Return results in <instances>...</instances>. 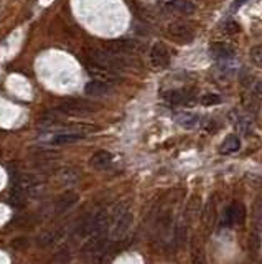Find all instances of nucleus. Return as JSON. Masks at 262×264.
I'll return each instance as SVG.
<instances>
[{
	"label": "nucleus",
	"instance_id": "1",
	"mask_svg": "<svg viewBox=\"0 0 262 264\" xmlns=\"http://www.w3.org/2000/svg\"><path fill=\"white\" fill-rule=\"evenodd\" d=\"M96 111H99V104L89 103V101H82V99H66L58 106V112L66 114V116H76V117L88 116V114H93Z\"/></svg>",
	"mask_w": 262,
	"mask_h": 264
},
{
	"label": "nucleus",
	"instance_id": "2",
	"mask_svg": "<svg viewBox=\"0 0 262 264\" xmlns=\"http://www.w3.org/2000/svg\"><path fill=\"white\" fill-rule=\"evenodd\" d=\"M89 61L106 66V68L116 70V71L124 70L127 64V61L121 55H116V53L109 51L107 48L106 50H91L89 51Z\"/></svg>",
	"mask_w": 262,
	"mask_h": 264
},
{
	"label": "nucleus",
	"instance_id": "3",
	"mask_svg": "<svg viewBox=\"0 0 262 264\" xmlns=\"http://www.w3.org/2000/svg\"><path fill=\"white\" fill-rule=\"evenodd\" d=\"M134 223V215L126 210L124 213H121L119 217L111 223L109 228V239L112 241H122L127 236V233L130 231V226Z\"/></svg>",
	"mask_w": 262,
	"mask_h": 264
},
{
	"label": "nucleus",
	"instance_id": "4",
	"mask_svg": "<svg viewBox=\"0 0 262 264\" xmlns=\"http://www.w3.org/2000/svg\"><path fill=\"white\" fill-rule=\"evenodd\" d=\"M88 73L91 75L93 80H98V81H103L107 83V85H117V83L122 81V76L119 71L116 70H111V68H106V66H101L96 63H88Z\"/></svg>",
	"mask_w": 262,
	"mask_h": 264
},
{
	"label": "nucleus",
	"instance_id": "5",
	"mask_svg": "<svg viewBox=\"0 0 262 264\" xmlns=\"http://www.w3.org/2000/svg\"><path fill=\"white\" fill-rule=\"evenodd\" d=\"M247 217V210L246 207L242 205L241 202H234L224 210L223 213V220H221V225L223 226H241L244 225Z\"/></svg>",
	"mask_w": 262,
	"mask_h": 264
},
{
	"label": "nucleus",
	"instance_id": "6",
	"mask_svg": "<svg viewBox=\"0 0 262 264\" xmlns=\"http://www.w3.org/2000/svg\"><path fill=\"white\" fill-rule=\"evenodd\" d=\"M166 33L171 40H175L177 43H183L188 45L195 40V30L190 23L185 22H173L170 23L168 28H166Z\"/></svg>",
	"mask_w": 262,
	"mask_h": 264
},
{
	"label": "nucleus",
	"instance_id": "7",
	"mask_svg": "<svg viewBox=\"0 0 262 264\" xmlns=\"http://www.w3.org/2000/svg\"><path fill=\"white\" fill-rule=\"evenodd\" d=\"M78 193L76 191H64L63 195H59L51 205V213L58 217V215H63L66 213L68 210L73 208L76 203H78Z\"/></svg>",
	"mask_w": 262,
	"mask_h": 264
},
{
	"label": "nucleus",
	"instance_id": "8",
	"mask_svg": "<svg viewBox=\"0 0 262 264\" xmlns=\"http://www.w3.org/2000/svg\"><path fill=\"white\" fill-rule=\"evenodd\" d=\"M210 56L216 61H229L236 56V48L224 41H216L210 46Z\"/></svg>",
	"mask_w": 262,
	"mask_h": 264
},
{
	"label": "nucleus",
	"instance_id": "9",
	"mask_svg": "<svg viewBox=\"0 0 262 264\" xmlns=\"http://www.w3.org/2000/svg\"><path fill=\"white\" fill-rule=\"evenodd\" d=\"M150 63L153 68L163 70L170 64V51L163 43H155L150 50Z\"/></svg>",
	"mask_w": 262,
	"mask_h": 264
},
{
	"label": "nucleus",
	"instance_id": "10",
	"mask_svg": "<svg viewBox=\"0 0 262 264\" xmlns=\"http://www.w3.org/2000/svg\"><path fill=\"white\" fill-rule=\"evenodd\" d=\"M163 99L171 106H183L193 101V94L190 89H171L163 94Z\"/></svg>",
	"mask_w": 262,
	"mask_h": 264
},
{
	"label": "nucleus",
	"instance_id": "11",
	"mask_svg": "<svg viewBox=\"0 0 262 264\" xmlns=\"http://www.w3.org/2000/svg\"><path fill=\"white\" fill-rule=\"evenodd\" d=\"M84 93L86 96H91V98H101V96H109L112 93V86L107 85V83L93 80L89 81L84 86Z\"/></svg>",
	"mask_w": 262,
	"mask_h": 264
},
{
	"label": "nucleus",
	"instance_id": "12",
	"mask_svg": "<svg viewBox=\"0 0 262 264\" xmlns=\"http://www.w3.org/2000/svg\"><path fill=\"white\" fill-rule=\"evenodd\" d=\"M107 50L112 51V53H116V55H130V53H134L135 50V45H134V41H130V40H112L107 43Z\"/></svg>",
	"mask_w": 262,
	"mask_h": 264
},
{
	"label": "nucleus",
	"instance_id": "13",
	"mask_svg": "<svg viewBox=\"0 0 262 264\" xmlns=\"http://www.w3.org/2000/svg\"><path fill=\"white\" fill-rule=\"evenodd\" d=\"M112 164H114V157H112V154L107 151H99L91 157V165L96 170H107V169H111Z\"/></svg>",
	"mask_w": 262,
	"mask_h": 264
},
{
	"label": "nucleus",
	"instance_id": "14",
	"mask_svg": "<svg viewBox=\"0 0 262 264\" xmlns=\"http://www.w3.org/2000/svg\"><path fill=\"white\" fill-rule=\"evenodd\" d=\"M175 121L178 125H182L185 129H195L200 125V116L195 112H190V111H183V112H178L175 116Z\"/></svg>",
	"mask_w": 262,
	"mask_h": 264
},
{
	"label": "nucleus",
	"instance_id": "15",
	"mask_svg": "<svg viewBox=\"0 0 262 264\" xmlns=\"http://www.w3.org/2000/svg\"><path fill=\"white\" fill-rule=\"evenodd\" d=\"M239 149H241V139L236 134H231L223 141L221 147H219V154L231 155V154H236Z\"/></svg>",
	"mask_w": 262,
	"mask_h": 264
},
{
	"label": "nucleus",
	"instance_id": "16",
	"mask_svg": "<svg viewBox=\"0 0 262 264\" xmlns=\"http://www.w3.org/2000/svg\"><path fill=\"white\" fill-rule=\"evenodd\" d=\"M58 180L64 185H68V187H73L79 182V172L73 169V167H66V169H61L58 172Z\"/></svg>",
	"mask_w": 262,
	"mask_h": 264
},
{
	"label": "nucleus",
	"instance_id": "17",
	"mask_svg": "<svg viewBox=\"0 0 262 264\" xmlns=\"http://www.w3.org/2000/svg\"><path fill=\"white\" fill-rule=\"evenodd\" d=\"M27 195H25V191H23L20 187H17V185L12 183V188H10V198H9V202H10V205L12 207H15V208H22V207H25L27 205Z\"/></svg>",
	"mask_w": 262,
	"mask_h": 264
},
{
	"label": "nucleus",
	"instance_id": "18",
	"mask_svg": "<svg viewBox=\"0 0 262 264\" xmlns=\"http://www.w3.org/2000/svg\"><path fill=\"white\" fill-rule=\"evenodd\" d=\"M170 9L182 15H192L195 12V4L192 0H170Z\"/></svg>",
	"mask_w": 262,
	"mask_h": 264
},
{
	"label": "nucleus",
	"instance_id": "19",
	"mask_svg": "<svg viewBox=\"0 0 262 264\" xmlns=\"http://www.w3.org/2000/svg\"><path fill=\"white\" fill-rule=\"evenodd\" d=\"M252 221L257 230H262V196H259L252 208Z\"/></svg>",
	"mask_w": 262,
	"mask_h": 264
},
{
	"label": "nucleus",
	"instance_id": "20",
	"mask_svg": "<svg viewBox=\"0 0 262 264\" xmlns=\"http://www.w3.org/2000/svg\"><path fill=\"white\" fill-rule=\"evenodd\" d=\"M221 96L216 94V93H206L201 96V99H200V103L206 106V107H211V106H218V104H221Z\"/></svg>",
	"mask_w": 262,
	"mask_h": 264
},
{
	"label": "nucleus",
	"instance_id": "21",
	"mask_svg": "<svg viewBox=\"0 0 262 264\" xmlns=\"http://www.w3.org/2000/svg\"><path fill=\"white\" fill-rule=\"evenodd\" d=\"M249 58L251 61L257 66V68H262V45H255L249 50Z\"/></svg>",
	"mask_w": 262,
	"mask_h": 264
},
{
	"label": "nucleus",
	"instance_id": "22",
	"mask_svg": "<svg viewBox=\"0 0 262 264\" xmlns=\"http://www.w3.org/2000/svg\"><path fill=\"white\" fill-rule=\"evenodd\" d=\"M239 30H241L239 23H236L233 20H228V22L224 23V27H223V32L228 33V35H234V33L239 32Z\"/></svg>",
	"mask_w": 262,
	"mask_h": 264
},
{
	"label": "nucleus",
	"instance_id": "23",
	"mask_svg": "<svg viewBox=\"0 0 262 264\" xmlns=\"http://www.w3.org/2000/svg\"><path fill=\"white\" fill-rule=\"evenodd\" d=\"M69 259H71V254H69L68 248H64L63 251H59V254L55 257V261H58V262H68Z\"/></svg>",
	"mask_w": 262,
	"mask_h": 264
},
{
	"label": "nucleus",
	"instance_id": "24",
	"mask_svg": "<svg viewBox=\"0 0 262 264\" xmlns=\"http://www.w3.org/2000/svg\"><path fill=\"white\" fill-rule=\"evenodd\" d=\"M255 93H257V94H262V81H259L257 85H255Z\"/></svg>",
	"mask_w": 262,
	"mask_h": 264
}]
</instances>
